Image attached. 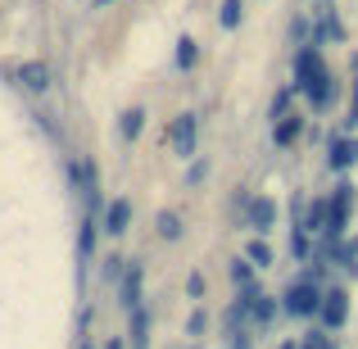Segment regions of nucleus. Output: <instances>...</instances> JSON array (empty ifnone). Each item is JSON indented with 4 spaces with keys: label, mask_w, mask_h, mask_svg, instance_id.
Returning <instances> with one entry per match:
<instances>
[{
    "label": "nucleus",
    "mask_w": 358,
    "mask_h": 349,
    "mask_svg": "<svg viewBox=\"0 0 358 349\" xmlns=\"http://www.w3.org/2000/svg\"><path fill=\"white\" fill-rule=\"evenodd\" d=\"M241 18H245V5H241V0H222V9H218V23L227 27V32H231V27H241Z\"/></svg>",
    "instance_id": "obj_23"
},
{
    "label": "nucleus",
    "mask_w": 358,
    "mask_h": 349,
    "mask_svg": "<svg viewBox=\"0 0 358 349\" xmlns=\"http://www.w3.org/2000/svg\"><path fill=\"white\" fill-rule=\"evenodd\" d=\"M277 349H299V345H295V341H286V345H277Z\"/></svg>",
    "instance_id": "obj_38"
},
{
    "label": "nucleus",
    "mask_w": 358,
    "mask_h": 349,
    "mask_svg": "<svg viewBox=\"0 0 358 349\" xmlns=\"http://www.w3.org/2000/svg\"><path fill=\"white\" fill-rule=\"evenodd\" d=\"M231 281H236V290L250 286V281H254V263L250 259H236V263H231Z\"/></svg>",
    "instance_id": "obj_26"
},
{
    "label": "nucleus",
    "mask_w": 358,
    "mask_h": 349,
    "mask_svg": "<svg viewBox=\"0 0 358 349\" xmlns=\"http://www.w3.org/2000/svg\"><path fill=\"white\" fill-rule=\"evenodd\" d=\"M350 213H354V182H336L331 200H327V227L322 241H341L350 232Z\"/></svg>",
    "instance_id": "obj_1"
},
{
    "label": "nucleus",
    "mask_w": 358,
    "mask_h": 349,
    "mask_svg": "<svg viewBox=\"0 0 358 349\" xmlns=\"http://www.w3.org/2000/svg\"><path fill=\"white\" fill-rule=\"evenodd\" d=\"M322 69H327V64H322V55H317V45H308V41H304V45L295 50V82H290V87L304 91V87H308V82H313Z\"/></svg>",
    "instance_id": "obj_4"
},
{
    "label": "nucleus",
    "mask_w": 358,
    "mask_h": 349,
    "mask_svg": "<svg viewBox=\"0 0 358 349\" xmlns=\"http://www.w3.org/2000/svg\"><path fill=\"white\" fill-rule=\"evenodd\" d=\"M186 295H191V299L204 295V277H200V272H191V277H186Z\"/></svg>",
    "instance_id": "obj_34"
},
{
    "label": "nucleus",
    "mask_w": 358,
    "mask_h": 349,
    "mask_svg": "<svg viewBox=\"0 0 358 349\" xmlns=\"http://www.w3.org/2000/svg\"><path fill=\"white\" fill-rule=\"evenodd\" d=\"M69 173H73V186L82 191V200H87V209H100V182H96V168L82 159V164H73V168H69Z\"/></svg>",
    "instance_id": "obj_8"
},
{
    "label": "nucleus",
    "mask_w": 358,
    "mask_h": 349,
    "mask_svg": "<svg viewBox=\"0 0 358 349\" xmlns=\"http://www.w3.org/2000/svg\"><path fill=\"white\" fill-rule=\"evenodd\" d=\"M195 59H200L195 41H191V36H182V41H177V69H195Z\"/></svg>",
    "instance_id": "obj_25"
},
{
    "label": "nucleus",
    "mask_w": 358,
    "mask_h": 349,
    "mask_svg": "<svg viewBox=\"0 0 358 349\" xmlns=\"http://www.w3.org/2000/svg\"><path fill=\"white\" fill-rule=\"evenodd\" d=\"M350 250H354V259H358V236H354V241H350Z\"/></svg>",
    "instance_id": "obj_37"
},
{
    "label": "nucleus",
    "mask_w": 358,
    "mask_h": 349,
    "mask_svg": "<svg viewBox=\"0 0 358 349\" xmlns=\"http://www.w3.org/2000/svg\"><path fill=\"white\" fill-rule=\"evenodd\" d=\"M281 308H286L290 318H313L317 308H322V286H317L313 277H299V281H290L286 286V295H281Z\"/></svg>",
    "instance_id": "obj_2"
},
{
    "label": "nucleus",
    "mask_w": 358,
    "mask_h": 349,
    "mask_svg": "<svg viewBox=\"0 0 358 349\" xmlns=\"http://www.w3.org/2000/svg\"><path fill=\"white\" fill-rule=\"evenodd\" d=\"M245 259H250L254 268H272V245L263 241V236H254V241L245 245Z\"/></svg>",
    "instance_id": "obj_18"
},
{
    "label": "nucleus",
    "mask_w": 358,
    "mask_h": 349,
    "mask_svg": "<svg viewBox=\"0 0 358 349\" xmlns=\"http://www.w3.org/2000/svg\"><path fill=\"white\" fill-rule=\"evenodd\" d=\"M245 304H250V327H259V332H263V327H272V322H277V313H281V304L272 295H263V290H259V295H250Z\"/></svg>",
    "instance_id": "obj_10"
},
{
    "label": "nucleus",
    "mask_w": 358,
    "mask_h": 349,
    "mask_svg": "<svg viewBox=\"0 0 358 349\" xmlns=\"http://www.w3.org/2000/svg\"><path fill=\"white\" fill-rule=\"evenodd\" d=\"M345 122H350V127H358V82H354V105H350V118H345Z\"/></svg>",
    "instance_id": "obj_35"
},
{
    "label": "nucleus",
    "mask_w": 358,
    "mask_h": 349,
    "mask_svg": "<svg viewBox=\"0 0 358 349\" xmlns=\"http://www.w3.org/2000/svg\"><path fill=\"white\" fill-rule=\"evenodd\" d=\"M96 5H114V0H96Z\"/></svg>",
    "instance_id": "obj_40"
},
{
    "label": "nucleus",
    "mask_w": 358,
    "mask_h": 349,
    "mask_svg": "<svg viewBox=\"0 0 358 349\" xmlns=\"http://www.w3.org/2000/svg\"><path fill=\"white\" fill-rule=\"evenodd\" d=\"M290 96H295V87H286V91H281V96H277V100H272V118H281V114H286V105H290Z\"/></svg>",
    "instance_id": "obj_33"
},
{
    "label": "nucleus",
    "mask_w": 358,
    "mask_h": 349,
    "mask_svg": "<svg viewBox=\"0 0 358 349\" xmlns=\"http://www.w3.org/2000/svg\"><path fill=\"white\" fill-rule=\"evenodd\" d=\"M141 286H145V268L141 263H127L118 277V304L122 308H136L141 304Z\"/></svg>",
    "instance_id": "obj_5"
},
{
    "label": "nucleus",
    "mask_w": 358,
    "mask_h": 349,
    "mask_svg": "<svg viewBox=\"0 0 358 349\" xmlns=\"http://www.w3.org/2000/svg\"><path fill=\"white\" fill-rule=\"evenodd\" d=\"M141 127H145V109H127V114L118 118L122 141H136V136H141Z\"/></svg>",
    "instance_id": "obj_19"
},
{
    "label": "nucleus",
    "mask_w": 358,
    "mask_h": 349,
    "mask_svg": "<svg viewBox=\"0 0 358 349\" xmlns=\"http://www.w3.org/2000/svg\"><path fill=\"white\" fill-rule=\"evenodd\" d=\"M204 327H209V313H204V308H195V313L186 318V336H204Z\"/></svg>",
    "instance_id": "obj_30"
},
{
    "label": "nucleus",
    "mask_w": 358,
    "mask_h": 349,
    "mask_svg": "<svg viewBox=\"0 0 358 349\" xmlns=\"http://www.w3.org/2000/svg\"><path fill=\"white\" fill-rule=\"evenodd\" d=\"M304 96H308V105H313L317 114H322V109H331V105H336V78L322 69V73H317V78L304 87Z\"/></svg>",
    "instance_id": "obj_9"
},
{
    "label": "nucleus",
    "mask_w": 358,
    "mask_h": 349,
    "mask_svg": "<svg viewBox=\"0 0 358 349\" xmlns=\"http://www.w3.org/2000/svg\"><path fill=\"white\" fill-rule=\"evenodd\" d=\"M322 322H327V332H336V327H345V318H350V290L345 286H331V290H322Z\"/></svg>",
    "instance_id": "obj_3"
},
{
    "label": "nucleus",
    "mask_w": 358,
    "mask_h": 349,
    "mask_svg": "<svg viewBox=\"0 0 358 349\" xmlns=\"http://www.w3.org/2000/svg\"><path fill=\"white\" fill-rule=\"evenodd\" d=\"M127 227H131V204L118 195V200L105 204V232H109V236H122Z\"/></svg>",
    "instance_id": "obj_12"
},
{
    "label": "nucleus",
    "mask_w": 358,
    "mask_h": 349,
    "mask_svg": "<svg viewBox=\"0 0 358 349\" xmlns=\"http://www.w3.org/2000/svg\"><path fill=\"white\" fill-rule=\"evenodd\" d=\"M358 164V141L354 136H331V145H327V168L331 173H345V168Z\"/></svg>",
    "instance_id": "obj_7"
},
{
    "label": "nucleus",
    "mask_w": 358,
    "mask_h": 349,
    "mask_svg": "<svg viewBox=\"0 0 358 349\" xmlns=\"http://www.w3.org/2000/svg\"><path fill=\"white\" fill-rule=\"evenodd\" d=\"M195 136H200V118L195 114H182L173 122V150L182 159H195Z\"/></svg>",
    "instance_id": "obj_6"
},
{
    "label": "nucleus",
    "mask_w": 358,
    "mask_h": 349,
    "mask_svg": "<svg viewBox=\"0 0 358 349\" xmlns=\"http://www.w3.org/2000/svg\"><path fill=\"white\" fill-rule=\"evenodd\" d=\"M299 136H304V118H299V114H281L277 127H272V141H277L281 150H290Z\"/></svg>",
    "instance_id": "obj_13"
},
{
    "label": "nucleus",
    "mask_w": 358,
    "mask_h": 349,
    "mask_svg": "<svg viewBox=\"0 0 358 349\" xmlns=\"http://www.w3.org/2000/svg\"><path fill=\"white\" fill-rule=\"evenodd\" d=\"M18 78H23L27 91H45L50 87V69H45V64H27V69H18Z\"/></svg>",
    "instance_id": "obj_16"
},
{
    "label": "nucleus",
    "mask_w": 358,
    "mask_h": 349,
    "mask_svg": "<svg viewBox=\"0 0 358 349\" xmlns=\"http://www.w3.org/2000/svg\"><path fill=\"white\" fill-rule=\"evenodd\" d=\"M299 349H336V341H331V332H308L299 341Z\"/></svg>",
    "instance_id": "obj_27"
},
{
    "label": "nucleus",
    "mask_w": 358,
    "mask_h": 349,
    "mask_svg": "<svg viewBox=\"0 0 358 349\" xmlns=\"http://www.w3.org/2000/svg\"><path fill=\"white\" fill-rule=\"evenodd\" d=\"M182 218H177V213L173 209H164V213H159V236H164V241H182Z\"/></svg>",
    "instance_id": "obj_21"
},
{
    "label": "nucleus",
    "mask_w": 358,
    "mask_h": 349,
    "mask_svg": "<svg viewBox=\"0 0 358 349\" xmlns=\"http://www.w3.org/2000/svg\"><path fill=\"white\" fill-rule=\"evenodd\" d=\"M204 177H209V164H204V159H191V168H186V186H200Z\"/></svg>",
    "instance_id": "obj_29"
},
{
    "label": "nucleus",
    "mask_w": 358,
    "mask_h": 349,
    "mask_svg": "<svg viewBox=\"0 0 358 349\" xmlns=\"http://www.w3.org/2000/svg\"><path fill=\"white\" fill-rule=\"evenodd\" d=\"M227 349H254L250 327H236V332H227Z\"/></svg>",
    "instance_id": "obj_31"
},
{
    "label": "nucleus",
    "mask_w": 358,
    "mask_h": 349,
    "mask_svg": "<svg viewBox=\"0 0 358 349\" xmlns=\"http://www.w3.org/2000/svg\"><path fill=\"white\" fill-rule=\"evenodd\" d=\"M322 41H345V27H341V18H336V14H327L322 23H317L313 45H322Z\"/></svg>",
    "instance_id": "obj_20"
},
{
    "label": "nucleus",
    "mask_w": 358,
    "mask_h": 349,
    "mask_svg": "<svg viewBox=\"0 0 358 349\" xmlns=\"http://www.w3.org/2000/svg\"><path fill=\"white\" fill-rule=\"evenodd\" d=\"M308 254H313V245H308V232H304V227H290V259L304 263Z\"/></svg>",
    "instance_id": "obj_22"
},
{
    "label": "nucleus",
    "mask_w": 358,
    "mask_h": 349,
    "mask_svg": "<svg viewBox=\"0 0 358 349\" xmlns=\"http://www.w3.org/2000/svg\"><path fill=\"white\" fill-rule=\"evenodd\" d=\"M322 227H327V204L317 200V204L304 209V232H322Z\"/></svg>",
    "instance_id": "obj_24"
},
{
    "label": "nucleus",
    "mask_w": 358,
    "mask_h": 349,
    "mask_svg": "<svg viewBox=\"0 0 358 349\" xmlns=\"http://www.w3.org/2000/svg\"><path fill=\"white\" fill-rule=\"evenodd\" d=\"M105 349H122V341H118V336H114V341H105Z\"/></svg>",
    "instance_id": "obj_36"
},
{
    "label": "nucleus",
    "mask_w": 358,
    "mask_h": 349,
    "mask_svg": "<svg viewBox=\"0 0 358 349\" xmlns=\"http://www.w3.org/2000/svg\"><path fill=\"white\" fill-rule=\"evenodd\" d=\"M127 345L131 349H150V308L145 304L127 308Z\"/></svg>",
    "instance_id": "obj_11"
},
{
    "label": "nucleus",
    "mask_w": 358,
    "mask_h": 349,
    "mask_svg": "<svg viewBox=\"0 0 358 349\" xmlns=\"http://www.w3.org/2000/svg\"><path fill=\"white\" fill-rule=\"evenodd\" d=\"M78 349H91V341H82V345H78Z\"/></svg>",
    "instance_id": "obj_39"
},
{
    "label": "nucleus",
    "mask_w": 358,
    "mask_h": 349,
    "mask_svg": "<svg viewBox=\"0 0 358 349\" xmlns=\"http://www.w3.org/2000/svg\"><path fill=\"white\" fill-rule=\"evenodd\" d=\"M122 268H127V259H118V254H114V259H105V277H109V281H118Z\"/></svg>",
    "instance_id": "obj_32"
},
{
    "label": "nucleus",
    "mask_w": 358,
    "mask_h": 349,
    "mask_svg": "<svg viewBox=\"0 0 358 349\" xmlns=\"http://www.w3.org/2000/svg\"><path fill=\"white\" fill-rule=\"evenodd\" d=\"M272 222H277V204H272L268 195H259V200H250V227L263 236V232L272 227Z\"/></svg>",
    "instance_id": "obj_14"
},
{
    "label": "nucleus",
    "mask_w": 358,
    "mask_h": 349,
    "mask_svg": "<svg viewBox=\"0 0 358 349\" xmlns=\"http://www.w3.org/2000/svg\"><path fill=\"white\" fill-rule=\"evenodd\" d=\"M222 327H227V332H236V327H250V304H245L241 295L227 304V313H222Z\"/></svg>",
    "instance_id": "obj_17"
},
{
    "label": "nucleus",
    "mask_w": 358,
    "mask_h": 349,
    "mask_svg": "<svg viewBox=\"0 0 358 349\" xmlns=\"http://www.w3.org/2000/svg\"><path fill=\"white\" fill-rule=\"evenodd\" d=\"M308 32H313V27H308V18H304V14L290 18V41H295V45H304V41H308Z\"/></svg>",
    "instance_id": "obj_28"
},
{
    "label": "nucleus",
    "mask_w": 358,
    "mask_h": 349,
    "mask_svg": "<svg viewBox=\"0 0 358 349\" xmlns=\"http://www.w3.org/2000/svg\"><path fill=\"white\" fill-rule=\"evenodd\" d=\"M91 254H96V222H91V218H82V227H78V277L87 272Z\"/></svg>",
    "instance_id": "obj_15"
}]
</instances>
